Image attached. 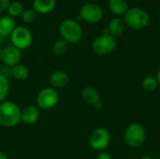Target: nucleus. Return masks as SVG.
Instances as JSON below:
<instances>
[{
    "label": "nucleus",
    "mask_w": 160,
    "mask_h": 159,
    "mask_svg": "<svg viewBox=\"0 0 160 159\" xmlns=\"http://www.w3.org/2000/svg\"><path fill=\"white\" fill-rule=\"evenodd\" d=\"M140 159H154L152 157H149V156H144V157H142Z\"/></svg>",
    "instance_id": "obj_28"
},
{
    "label": "nucleus",
    "mask_w": 160,
    "mask_h": 159,
    "mask_svg": "<svg viewBox=\"0 0 160 159\" xmlns=\"http://www.w3.org/2000/svg\"><path fill=\"white\" fill-rule=\"evenodd\" d=\"M149 15L148 13L140 7H133L128 9L124 14V22L128 27L132 29H142L147 26L149 23Z\"/></svg>",
    "instance_id": "obj_3"
},
{
    "label": "nucleus",
    "mask_w": 160,
    "mask_h": 159,
    "mask_svg": "<svg viewBox=\"0 0 160 159\" xmlns=\"http://www.w3.org/2000/svg\"><path fill=\"white\" fill-rule=\"evenodd\" d=\"M68 48H69V44L63 38H59L55 40L54 43L52 44V52L55 55L58 56L65 55L68 52Z\"/></svg>",
    "instance_id": "obj_19"
},
{
    "label": "nucleus",
    "mask_w": 160,
    "mask_h": 159,
    "mask_svg": "<svg viewBox=\"0 0 160 159\" xmlns=\"http://www.w3.org/2000/svg\"><path fill=\"white\" fill-rule=\"evenodd\" d=\"M0 159H8V156L5 153L0 152Z\"/></svg>",
    "instance_id": "obj_26"
},
{
    "label": "nucleus",
    "mask_w": 160,
    "mask_h": 159,
    "mask_svg": "<svg viewBox=\"0 0 160 159\" xmlns=\"http://www.w3.org/2000/svg\"><path fill=\"white\" fill-rule=\"evenodd\" d=\"M11 45L19 50H25L32 44L33 35L31 31L23 26H16L10 35Z\"/></svg>",
    "instance_id": "obj_7"
},
{
    "label": "nucleus",
    "mask_w": 160,
    "mask_h": 159,
    "mask_svg": "<svg viewBox=\"0 0 160 159\" xmlns=\"http://www.w3.org/2000/svg\"><path fill=\"white\" fill-rule=\"evenodd\" d=\"M142 88L145 91L152 92V91H154L158 87V80H157L156 77H154V76H146L142 80Z\"/></svg>",
    "instance_id": "obj_22"
},
{
    "label": "nucleus",
    "mask_w": 160,
    "mask_h": 159,
    "mask_svg": "<svg viewBox=\"0 0 160 159\" xmlns=\"http://www.w3.org/2000/svg\"><path fill=\"white\" fill-rule=\"evenodd\" d=\"M10 71H11V76L19 82H23L27 80V78L29 77V70L27 67L22 64H18L14 66L13 67L10 68Z\"/></svg>",
    "instance_id": "obj_17"
},
{
    "label": "nucleus",
    "mask_w": 160,
    "mask_h": 159,
    "mask_svg": "<svg viewBox=\"0 0 160 159\" xmlns=\"http://www.w3.org/2000/svg\"><path fill=\"white\" fill-rule=\"evenodd\" d=\"M60 100L59 93L52 87H45L41 89L36 97V102L38 108L42 110H51L54 108Z\"/></svg>",
    "instance_id": "obj_5"
},
{
    "label": "nucleus",
    "mask_w": 160,
    "mask_h": 159,
    "mask_svg": "<svg viewBox=\"0 0 160 159\" xmlns=\"http://www.w3.org/2000/svg\"><path fill=\"white\" fill-rule=\"evenodd\" d=\"M69 76L64 70H55L52 72L49 78V82L51 87L54 89H61L66 87L68 84Z\"/></svg>",
    "instance_id": "obj_13"
},
{
    "label": "nucleus",
    "mask_w": 160,
    "mask_h": 159,
    "mask_svg": "<svg viewBox=\"0 0 160 159\" xmlns=\"http://www.w3.org/2000/svg\"><path fill=\"white\" fill-rule=\"evenodd\" d=\"M9 93V83L7 77L0 74V103L5 101Z\"/></svg>",
    "instance_id": "obj_21"
},
{
    "label": "nucleus",
    "mask_w": 160,
    "mask_h": 159,
    "mask_svg": "<svg viewBox=\"0 0 160 159\" xmlns=\"http://www.w3.org/2000/svg\"><path fill=\"white\" fill-rule=\"evenodd\" d=\"M7 10L10 17L15 18V17L21 16L24 8H23V5L20 1H12L10 2Z\"/></svg>",
    "instance_id": "obj_20"
},
{
    "label": "nucleus",
    "mask_w": 160,
    "mask_h": 159,
    "mask_svg": "<svg viewBox=\"0 0 160 159\" xmlns=\"http://www.w3.org/2000/svg\"><path fill=\"white\" fill-rule=\"evenodd\" d=\"M39 116V108L35 105H28L22 110L21 122L25 125H34L38 121Z\"/></svg>",
    "instance_id": "obj_12"
},
{
    "label": "nucleus",
    "mask_w": 160,
    "mask_h": 159,
    "mask_svg": "<svg viewBox=\"0 0 160 159\" xmlns=\"http://www.w3.org/2000/svg\"><path fill=\"white\" fill-rule=\"evenodd\" d=\"M97 159H112V157L111 154H109L108 152L102 151L98 154V156L97 157Z\"/></svg>",
    "instance_id": "obj_25"
},
{
    "label": "nucleus",
    "mask_w": 160,
    "mask_h": 159,
    "mask_svg": "<svg viewBox=\"0 0 160 159\" xmlns=\"http://www.w3.org/2000/svg\"><path fill=\"white\" fill-rule=\"evenodd\" d=\"M103 17L102 7L96 3H87L81 7L79 19L89 23L98 22Z\"/></svg>",
    "instance_id": "obj_9"
},
{
    "label": "nucleus",
    "mask_w": 160,
    "mask_h": 159,
    "mask_svg": "<svg viewBox=\"0 0 160 159\" xmlns=\"http://www.w3.org/2000/svg\"><path fill=\"white\" fill-rule=\"evenodd\" d=\"M37 16H38V14L33 8H27L22 11L21 18H22V22H24L26 23H32L36 21Z\"/></svg>",
    "instance_id": "obj_23"
},
{
    "label": "nucleus",
    "mask_w": 160,
    "mask_h": 159,
    "mask_svg": "<svg viewBox=\"0 0 160 159\" xmlns=\"http://www.w3.org/2000/svg\"><path fill=\"white\" fill-rule=\"evenodd\" d=\"M2 50H3V48L0 47V61H1V58H2Z\"/></svg>",
    "instance_id": "obj_29"
},
{
    "label": "nucleus",
    "mask_w": 160,
    "mask_h": 159,
    "mask_svg": "<svg viewBox=\"0 0 160 159\" xmlns=\"http://www.w3.org/2000/svg\"><path fill=\"white\" fill-rule=\"evenodd\" d=\"M61 38L68 44H76L82 37V28L81 24L73 19H66L59 25Z\"/></svg>",
    "instance_id": "obj_2"
},
{
    "label": "nucleus",
    "mask_w": 160,
    "mask_h": 159,
    "mask_svg": "<svg viewBox=\"0 0 160 159\" xmlns=\"http://www.w3.org/2000/svg\"><path fill=\"white\" fill-rule=\"evenodd\" d=\"M21 59H22L21 50L17 49L16 47L12 45H8L3 48L1 61L6 67H8L11 68L14 66L20 64Z\"/></svg>",
    "instance_id": "obj_10"
},
{
    "label": "nucleus",
    "mask_w": 160,
    "mask_h": 159,
    "mask_svg": "<svg viewBox=\"0 0 160 159\" xmlns=\"http://www.w3.org/2000/svg\"><path fill=\"white\" fill-rule=\"evenodd\" d=\"M116 45L117 42L113 36L110 34H102L94 39L92 49L98 55H107L115 50Z\"/></svg>",
    "instance_id": "obj_6"
},
{
    "label": "nucleus",
    "mask_w": 160,
    "mask_h": 159,
    "mask_svg": "<svg viewBox=\"0 0 160 159\" xmlns=\"http://www.w3.org/2000/svg\"><path fill=\"white\" fill-rule=\"evenodd\" d=\"M10 2H11L10 0H0V12L7 10Z\"/></svg>",
    "instance_id": "obj_24"
},
{
    "label": "nucleus",
    "mask_w": 160,
    "mask_h": 159,
    "mask_svg": "<svg viewBox=\"0 0 160 159\" xmlns=\"http://www.w3.org/2000/svg\"><path fill=\"white\" fill-rule=\"evenodd\" d=\"M111 142V134L104 127H98L92 131L89 137V145L96 151H104Z\"/></svg>",
    "instance_id": "obj_8"
},
{
    "label": "nucleus",
    "mask_w": 160,
    "mask_h": 159,
    "mask_svg": "<svg viewBox=\"0 0 160 159\" xmlns=\"http://www.w3.org/2000/svg\"><path fill=\"white\" fill-rule=\"evenodd\" d=\"M82 97L84 102L95 107L97 110L102 108V103L100 99V95L98 90L92 86H86L82 91Z\"/></svg>",
    "instance_id": "obj_11"
},
{
    "label": "nucleus",
    "mask_w": 160,
    "mask_h": 159,
    "mask_svg": "<svg viewBox=\"0 0 160 159\" xmlns=\"http://www.w3.org/2000/svg\"><path fill=\"white\" fill-rule=\"evenodd\" d=\"M16 28V22L14 18L9 15L0 17V37H10L14 29Z\"/></svg>",
    "instance_id": "obj_14"
},
{
    "label": "nucleus",
    "mask_w": 160,
    "mask_h": 159,
    "mask_svg": "<svg viewBox=\"0 0 160 159\" xmlns=\"http://www.w3.org/2000/svg\"><path fill=\"white\" fill-rule=\"evenodd\" d=\"M125 25H126L125 22L121 18L112 19L110 23H109V26H108L110 34L113 37L120 36L125 30Z\"/></svg>",
    "instance_id": "obj_18"
},
{
    "label": "nucleus",
    "mask_w": 160,
    "mask_h": 159,
    "mask_svg": "<svg viewBox=\"0 0 160 159\" xmlns=\"http://www.w3.org/2000/svg\"><path fill=\"white\" fill-rule=\"evenodd\" d=\"M56 6V0H34L33 9L37 14H49Z\"/></svg>",
    "instance_id": "obj_15"
},
{
    "label": "nucleus",
    "mask_w": 160,
    "mask_h": 159,
    "mask_svg": "<svg viewBox=\"0 0 160 159\" xmlns=\"http://www.w3.org/2000/svg\"><path fill=\"white\" fill-rule=\"evenodd\" d=\"M157 80H158V84H160V68L159 70L158 71V73H157Z\"/></svg>",
    "instance_id": "obj_27"
},
{
    "label": "nucleus",
    "mask_w": 160,
    "mask_h": 159,
    "mask_svg": "<svg viewBox=\"0 0 160 159\" xmlns=\"http://www.w3.org/2000/svg\"><path fill=\"white\" fill-rule=\"evenodd\" d=\"M125 142L131 148H139L146 141L145 128L137 123L129 125L125 131Z\"/></svg>",
    "instance_id": "obj_4"
},
{
    "label": "nucleus",
    "mask_w": 160,
    "mask_h": 159,
    "mask_svg": "<svg viewBox=\"0 0 160 159\" xmlns=\"http://www.w3.org/2000/svg\"><path fill=\"white\" fill-rule=\"evenodd\" d=\"M108 6L110 10L116 15H124L128 9L126 0H109Z\"/></svg>",
    "instance_id": "obj_16"
},
{
    "label": "nucleus",
    "mask_w": 160,
    "mask_h": 159,
    "mask_svg": "<svg viewBox=\"0 0 160 159\" xmlns=\"http://www.w3.org/2000/svg\"><path fill=\"white\" fill-rule=\"evenodd\" d=\"M22 110L13 101L5 100L0 103V125L5 127H13L21 123Z\"/></svg>",
    "instance_id": "obj_1"
}]
</instances>
